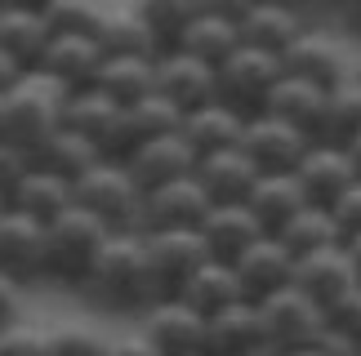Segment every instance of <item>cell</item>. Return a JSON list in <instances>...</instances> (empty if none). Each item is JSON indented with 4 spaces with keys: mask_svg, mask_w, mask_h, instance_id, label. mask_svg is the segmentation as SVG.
<instances>
[{
    "mask_svg": "<svg viewBox=\"0 0 361 356\" xmlns=\"http://www.w3.org/2000/svg\"><path fill=\"white\" fill-rule=\"evenodd\" d=\"M348 76H357V80H361V53H353V72H348Z\"/></svg>",
    "mask_w": 361,
    "mask_h": 356,
    "instance_id": "obj_50",
    "label": "cell"
},
{
    "mask_svg": "<svg viewBox=\"0 0 361 356\" xmlns=\"http://www.w3.org/2000/svg\"><path fill=\"white\" fill-rule=\"evenodd\" d=\"M245 205H250V214L263 223V231H276L295 210L308 205V191H303V183L295 178V170H263L255 178V187H250Z\"/></svg>",
    "mask_w": 361,
    "mask_h": 356,
    "instance_id": "obj_25",
    "label": "cell"
},
{
    "mask_svg": "<svg viewBox=\"0 0 361 356\" xmlns=\"http://www.w3.org/2000/svg\"><path fill=\"white\" fill-rule=\"evenodd\" d=\"M107 236H112V227L72 201V210H63L59 218H49V223H45V245H49L45 276L67 281V285H80V281H85V272H90V263H94V254L103 250Z\"/></svg>",
    "mask_w": 361,
    "mask_h": 356,
    "instance_id": "obj_4",
    "label": "cell"
},
{
    "mask_svg": "<svg viewBox=\"0 0 361 356\" xmlns=\"http://www.w3.org/2000/svg\"><path fill=\"white\" fill-rule=\"evenodd\" d=\"M343 152H348V160H353V170H357V178H361V134H357V139H353L348 147H343Z\"/></svg>",
    "mask_w": 361,
    "mask_h": 356,
    "instance_id": "obj_48",
    "label": "cell"
},
{
    "mask_svg": "<svg viewBox=\"0 0 361 356\" xmlns=\"http://www.w3.org/2000/svg\"><path fill=\"white\" fill-rule=\"evenodd\" d=\"M241 356H286V348H276L272 338H259V343H255V348H245Z\"/></svg>",
    "mask_w": 361,
    "mask_h": 356,
    "instance_id": "obj_47",
    "label": "cell"
},
{
    "mask_svg": "<svg viewBox=\"0 0 361 356\" xmlns=\"http://www.w3.org/2000/svg\"><path fill=\"white\" fill-rule=\"evenodd\" d=\"M18 307H23V281H13L9 272H0V330H9L18 321Z\"/></svg>",
    "mask_w": 361,
    "mask_h": 356,
    "instance_id": "obj_43",
    "label": "cell"
},
{
    "mask_svg": "<svg viewBox=\"0 0 361 356\" xmlns=\"http://www.w3.org/2000/svg\"><path fill=\"white\" fill-rule=\"evenodd\" d=\"M174 294L183 298L192 312H201V317H214V312H224L232 303H241L245 298V285L237 276V267L228 263V258H205V263L183 276L174 285Z\"/></svg>",
    "mask_w": 361,
    "mask_h": 356,
    "instance_id": "obj_19",
    "label": "cell"
},
{
    "mask_svg": "<svg viewBox=\"0 0 361 356\" xmlns=\"http://www.w3.org/2000/svg\"><path fill=\"white\" fill-rule=\"evenodd\" d=\"M76 290H85L94 303H103V307L143 312L147 303H157L165 290H161L157 272H152V263H147L143 231H130V227L112 231V236L103 241V250L94 254L85 281H80Z\"/></svg>",
    "mask_w": 361,
    "mask_h": 356,
    "instance_id": "obj_1",
    "label": "cell"
},
{
    "mask_svg": "<svg viewBox=\"0 0 361 356\" xmlns=\"http://www.w3.org/2000/svg\"><path fill=\"white\" fill-rule=\"evenodd\" d=\"M295 178L303 183V191H308L312 205H330L339 201L343 191H348L357 183V170L343 147H330V143H312L308 152H303V160L295 165Z\"/></svg>",
    "mask_w": 361,
    "mask_h": 356,
    "instance_id": "obj_20",
    "label": "cell"
},
{
    "mask_svg": "<svg viewBox=\"0 0 361 356\" xmlns=\"http://www.w3.org/2000/svg\"><path fill=\"white\" fill-rule=\"evenodd\" d=\"M272 236L281 241L295 258L317 254V250H330V245H343V231L335 223V214H330V205H312V201L303 205V210L290 214L286 223L272 231Z\"/></svg>",
    "mask_w": 361,
    "mask_h": 356,
    "instance_id": "obj_32",
    "label": "cell"
},
{
    "mask_svg": "<svg viewBox=\"0 0 361 356\" xmlns=\"http://www.w3.org/2000/svg\"><path fill=\"white\" fill-rule=\"evenodd\" d=\"M241 147L250 152V160H255L259 170H295L303 160V152L312 147V134L290 125L281 116H272V112H250Z\"/></svg>",
    "mask_w": 361,
    "mask_h": 356,
    "instance_id": "obj_10",
    "label": "cell"
},
{
    "mask_svg": "<svg viewBox=\"0 0 361 356\" xmlns=\"http://www.w3.org/2000/svg\"><path fill=\"white\" fill-rule=\"evenodd\" d=\"M0 139H5V94H0Z\"/></svg>",
    "mask_w": 361,
    "mask_h": 356,
    "instance_id": "obj_51",
    "label": "cell"
},
{
    "mask_svg": "<svg viewBox=\"0 0 361 356\" xmlns=\"http://www.w3.org/2000/svg\"><path fill=\"white\" fill-rule=\"evenodd\" d=\"M94 85L107 89L116 103H134L157 89V58L152 53H103Z\"/></svg>",
    "mask_w": 361,
    "mask_h": 356,
    "instance_id": "obj_33",
    "label": "cell"
},
{
    "mask_svg": "<svg viewBox=\"0 0 361 356\" xmlns=\"http://www.w3.org/2000/svg\"><path fill=\"white\" fill-rule=\"evenodd\" d=\"M157 94H165L178 112H197V107L214 103V67L192 58L183 49L157 53Z\"/></svg>",
    "mask_w": 361,
    "mask_h": 356,
    "instance_id": "obj_15",
    "label": "cell"
},
{
    "mask_svg": "<svg viewBox=\"0 0 361 356\" xmlns=\"http://www.w3.org/2000/svg\"><path fill=\"white\" fill-rule=\"evenodd\" d=\"M322 103H326V85H312V80H299V76H281L272 85V94L263 98L259 112H272V116H281L290 125L312 134L317 116H322Z\"/></svg>",
    "mask_w": 361,
    "mask_h": 356,
    "instance_id": "obj_35",
    "label": "cell"
},
{
    "mask_svg": "<svg viewBox=\"0 0 361 356\" xmlns=\"http://www.w3.org/2000/svg\"><path fill=\"white\" fill-rule=\"evenodd\" d=\"M281 72L312 80V85H339L343 76L353 72V53L343 49V40L322 23H308L303 32L281 49Z\"/></svg>",
    "mask_w": 361,
    "mask_h": 356,
    "instance_id": "obj_8",
    "label": "cell"
},
{
    "mask_svg": "<svg viewBox=\"0 0 361 356\" xmlns=\"http://www.w3.org/2000/svg\"><path fill=\"white\" fill-rule=\"evenodd\" d=\"M143 245H147V263L152 272H157L161 290L174 294V285L192 276L210 254V245H205V236L197 227H161V231H143Z\"/></svg>",
    "mask_w": 361,
    "mask_h": 356,
    "instance_id": "obj_11",
    "label": "cell"
},
{
    "mask_svg": "<svg viewBox=\"0 0 361 356\" xmlns=\"http://www.w3.org/2000/svg\"><path fill=\"white\" fill-rule=\"evenodd\" d=\"M103 160V152H99V143H90L85 134H76V129H67V125H59L49 134L45 143L32 152V165H40V170H49V174H63V178H76L85 174L90 165H99Z\"/></svg>",
    "mask_w": 361,
    "mask_h": 356,
    "instance_id": "obj_34",
    "label": "cell"
},
{
    "mask_svg": "<svg viewBox=\"0 0 361 356\" xmlns=\"http://www.w3.org/2000/svg\"><path fill=\"white\" fill-rule=\"evenodd\" d=\"M63 125L85 134L90 143H99L103 156H125V103H116L107 89L99 85H80L67 94L63 107Z\"/></svg>",
    "mask_w": 361,
    "mask_h": 356,
    "instance_id": "obj_9",
    "label": "cell"
},
{
    "mask_svg": "<svg viewBox=\"0 0 361 356\" xmlns=\"http://www.w3.org/2000/svg\"><path fill=\"white\" fill-rule=\"evenodd\" d=\"M32 170V156L23 152V147H13V143H5L0 139V191H13V183H18V178Z\"/></svg>",
    "mask_w": 361,
    "mask_h": 356,
    "instance_id": "obj_42",
    "label": "cell"
},
{
    "mask_svg": "<svg viewBox=\"0 0 361 356\" xmlns=\"http://www.w3.org/2000/svg\"><path fill=\"white\" fill-rule=\"evenodd\" d=\"M99 356H157L147 343H143V334H103V348Z\"/></svg>",
    "mask_w": 361,
    "mask_h": 356,
    "instance_id": "obj_44",
    "label": "cell"
},
{
    "mask_svg": "<svg viewBox=\"0 0 361 356\" xmlns=\"http://www.w3.org/2000/svg\"><path fill=\"white\" fill-rule=\"evenodd\" d=\"M286 356H322V352H312V348H295V352H286Z\"/></svg>",
    "mask_w": 361,
    "mask_h": 356,
    "instance_id": "obj_49",
    "label": "cell"
},
{
    "mask_svg": "<svg viewBox=\"0 0 361 356\" xmlns=\"http://www.w3.org/2000/svg\"><path fill=\"white\" fill-rule=\"evenodd\" d=\"M205 210H210V196L197 183V174L174 178V183L147 187L143 191V214H138V231H161V227H197Z\"/></svg>",
    "mask_w": 361,
    "mask_h": 356,
    "instance_id": "obj_12",
    "label": "cell"
},
{
    "mask_svg": "<svg viewBox=\"0 0 361 356\" xmlns=\"http://www.w3.org/2000/svg\"><path fill=\"white\" fill-rule=\"evenodd\" d=\"M49 23L45 13L32 9V5H0V53L13 58L23 72H32L40 49L49 45Z\"/></svg>",
    "mask_w": 361,
    "mask_h": 356,
    "instance_id": "obj_27",
    "label": "cell"
},
{
    "mask_svg": "<svg viewBox=\"0 0 361 356\" xmlns=\"http://www.w3.org/2000/svg\"><path fill=\"white\" fill-rule=\"evenodd\" d=\"M49 263V245H45V223L32 214L5 210L0 214V272H9L13 281H32L45 276Z\"/></svg>",
    "mask_w": 361,
    "mask_h": 356,
    "instance_id": "obj_13",
    "label": "cell"
},
{
    "mask_svg": "<svg viewBox=\"0 0 361 356\" xmlns=\"http://www.w3.org/2000/svg\"><path fill=\"white\" fill-rule=\"evenodd\" d=\"M259 338H268V334H263L255 298H241V303L205 317V356H241L245 348H255Z\"/></svg>",
    "mask_w": 361,
    "mask_h": 356,
    "instance_id": "obj_26",
    "label": "cell"
},
{
    "mask_svg": "<svg viewBox=\"0 0 361 356\" xmlns=\"http://www.w3.org/2000/svg\"><path fill=\"white\" fill-rule=\"evenodd\" d=\"M99 63H103V49L94 45L90 36L54 32L49 45L40 49V58H36L32 72H45L49 80H59L63 89H80V85H94V76H99Z\"/></svg>",
    "mask_w": 361,
    "mask_h": 356,
    "instance_id": "obj_18",
    "label": "cell"
},
{
    "mask_svg": "<svg viewBox=\"0 0 361 356\" xmlns=\"http://www.w3.org/2000/svg\"><path fill=\"white\" fill-rule=\"evenodd\" d=\"M9 210V196H5V191H0V214H5Z\"/></svg>",
    "mask_w": 361,
    "mask_h": 356,
    "instance_id": "obj_52",
    "label": "cell"
},
{
    "mask_svg": "<svg viewBox=\"0 0 361 356\" xmlns=\"http://www.w3.org/2000/svg\"><path fill=\"white\" fill-rule=\"evenodd\" d=\"M361 134V80L343 76L339 85L326 89L322 116L312 125V143H330V147H348Z\"/></svg>",
    "mask_w": 361,
    "mask_h": 356,
    "instance_id": "obj_28",
    "label": "cell"
},
{
    "mask_svg": "<svg viewBox=\"0 0 361 356\" xmlns=\"http://www.w3.org/2000/svg\"><path fill=\"white\" fill-rule=\"evenodd\" d=\"M192 356H205V352H192Z\"/></svg>",
    "mask_w": 361,
    "mask_h": 356,
    "instance_id": "obj_53",
    "label": "cell"
},
{
    "mask_svg": "<svg viewBox=\"0 0 361 356\" xmlns=\"http://www.w3.org/2000/svg\"><path fill=\"white\" fill-rule=\"evenodd\" d=\"M18 76H23V67L13 63V58H5V53H0V94H9L13 85H18Z\"/></svg>",
    "mask_w": 361,
    "mask_h": 356,
    "instance_id": "obj_45",
    "label": "cell"
},
{
    "mask_svg": "<svg viewBox=\"0 0 361 356\" xmlns=\"http://www.w3.org/2000/svg\"><path fill=\"white\" fill-rule=\"evenodd\" d=\"M326 325H335V330H343L348 338L361 343V285H353L343 298H335V303L326 307Z\"/></svg>",
    "mask_w": 361,
    "mask_h": 356,
    "instance_id": "obj_40",
    "label": "cell"
},
{
    "mask_svg": "<svg viewBox=\"0 0 361 356\" xmlns=\"http://www.w3.org/2000/svg\"><path fill=\"white\" fill-rule=\"evenodd\" d=\"M237 23H241V45L268 49L276 58H281V49L308 27L303 13L281 9V5H245V9H237Z\"/></svg>",
    "mask_w": 361,
    "mask_h": 356,
    "instance_id": "obj_30",
    "label": "cell"
},
{
    "mask_svg": "<svg viewBox=\"0 0 361 356\" xmlns=\"http://www.w3.org/2000/svg\"><path fill=\"white\" fill-rule=\"evenodd\" d=\"M138 13H143V23L152 27V36L161 40V49H174L178 32L188 27L197 5H192V0H147V5H138Z\"/></svg>",
    "mask_w": 361,
    "mask_h": 356,
    "instance_id": "obj_38",
    "label": "cell"
},
{
    "mask_svg": "<svg viewBox=\"0 0 361 356\" xmlns=\"http://www.w3.org/2000/svg\"><path fill=\"white\" fill-rule=\"evenodd\" d=\"M263 170L250 160L245 147H224V152H210V156H197V183L205 187L210 205H224V201H245L255 178Z\"/></svg>",
    "mask_w": 361,
    "mask_h": 356,
    "instance_id": "obj_22",
    "label": "cell"
},
{
    "mask_svg": "<svg viewBox=\"0 0 361 356\" xmlns=\"http://www.w3.org/2000/svg\"><path fill=\"white\" fill-rule=\"evenodd\" d=\"M125 170L134 174L138 187H161V183H174V178H188L197 174V152L183 143V134H161V139H147L130 147V152L121 156Z\"/></svg>",
    "mask_w": 361,
    "mask_h": 356,
    "instance_id": "obj_17",
    "label": "cell"
},
{
    "mask_svg": "<svg viewBox=\"0 0 361 356\" xmlns=\"http://www.w3.org/2000/svg\"><path fill=\"white\" fill-rule=\"evenodd\" d=\"M0 356H59L54 352V325L13 321L9 330H0Z\"/></svg>",
    "mask_w": 361,
    "mask_h": 356,
    "instance_id": "obj_39",
    "label": "cell"
},
{
    "mask_svg": "<svg viewBox=\"0 0 361 356\" xmlns=\"http://www.w3.org/2000/svg\"><path fill=\"white\" fill-rule=\"evenodd\" d=\"M72 201L94 218H103L112 231H138V214H143V187L134 183V174L125 170V160L103 156L99 165H90L72 183Z\"/></svg>",
    "mask_w": 361,
    "mask_h": 356,
    "instance_id": "obj_3",
    "label": "cell"
},
{
    "mask_svg": "<svg viewBox=\"0 0 361 356\" xmlns=\"http://www.w3.org/2000/svg\"><path fill=\"white\" fill-rule=\"evenodd\" d=\"M197 231L205 236L214 258H237L255 236H263V223L250 214L245 201H224V205H210V210H205Z\"/></svg>",
    "mask_w": 361,
    "mask_h": 356,
    "instance_id": "obj_24",
    "label": "cell"
},
{
    "mask_svg": "<svg viewBox=\"0 0 361 356\" xmlns=\"http://www.w3.org/2000/svg\"><path fill=\"white\" fill-rule=\"evenodd\" d=\"M138 334L157 356H192L205 352V317L192 312L178 294H161L138 312Z\"/></svg>",
    "mask_w": 361,
    "mask_h": 356,
    "instance_id": "obj_7",
    "label": "cell"
},
{
    "mask_svg": "<svg viewBox=\"0 0 361 356\" xmlns=\"http://www.w3.org/2000/svg\"><path fill=\"white\" fill-rule=\"evenodd\" d=\"M259 321H263V334L276 348L295 352V348L317 343V334L326 330V307L317 298H308L299 285H281L268 298H259Z\"/></svg>",
    "mask_w": 361,
    "mask_h": 356,
    "instance_id": "obj_6",
    "label": "cell"
},
{
    "mask_svg": "<svg viewBox=\"0 0 361 356\" xmlns=\"http://www.w3.org/2000/svg\"><path fill=\"white\" fill-rule=\"evenodd\" d=\"M67 94L59 80H49L45 72H23L18 85L5 94V143L23 147L27 156L63 125V107Z\"/></svg>",
    "mask_w": 361,
    "mask_h": 356,
    "instance_id": "obj_2",
    "label": "cell"
},
{
    "mask_svg": "<svg viewBox=\"0 0 361 356\" xmlns=\"http://www.w3.org/2000/svg\"><path fill=\"white\" fill-rule=\"evenodd\" d=\"M281 76L286 72H281V58H276V53L241 45L214 67V94H219V103H228V107H237V112L250 116V112L263 107V98L272 94V85Z\"/></svg>",
    "mask_w": 361,
    "mask_h": 356,
    "instance_id": "obj_5",
    "label": "cell"
},
{
    "mask_svg": "<svg viewBox=\"0 0 361 356\" xmlns=\"http://www.w3.org/2000/svg\"><path fill=\"white\" fill-rule=\"evenodd\" d=\"M94 45H99L103 53H165L161 40L152 36V27L143 23V13H138V5H112L107 0L103 9V23L99 32H94Z\"/></svg>",
    "mask_w": 361,
    "mask_h": 356,
    "instance_id": "obj_31",
    "label": "cell"
},
{
    "mask_svg": "<svg viewBox=\"0 0 361 356\" xmlns=\"http://www.w3.org/2000/svg\"><path fill=\"white\" fill-rule=\"evenodd\" d=\"M178 125H183V112L165 98V94H143V98L125 103V152L147 139H161V134H178Z\"/></svg>",
    "mask_w": 361,
    "mask_h": 356,
    "instance_id": "obj_36",
    "label": "cell"
},
{
    "mask_svg": "<svg viewBox=\"0 0 361 356\" xmlns=\"http://www.w3.org/2000/svg\"><path fill=\"white\" fill-rule=\"evenodd\" d=\"M9 210L32 214V218H40V223H49V218H59L63 210H72V178L32 165V170L18 178V183H13Z\"/></svg>",
    "mask_w": 361,
    "mask_h": 356,
    "instance_id": "obj_29",
    "label": "cell"
},
{
    "mask_svg": "<svg viewBox=\"0 0 361 356\" xmlns=\"http://www.w3.org/2000/svg\"><path fill=\"white\" fill-rule=\"evenodd\" d=\"M228 263L237 267V276L245 285V298H255V303H259V298H268L272 290H281V285L295 281V254H290L286 245L272 236V231L255 236L237 258H228Z\"/></svg>",
    "mask_w": 361,
    "mask_h": 356,
    "instance_id": "obj_16",
    "label": "cell"
},
{
    "mask_svg": "<svg viewBox=\"0 0 361 356\" xmlns=\"http://www.w3.org/2000/svg\"><path fill=\"white\" fill-rule=\"evenodd\" d=\"M107 0H54V5H40L49 32H72V36H90L99 32Z\"/></svg>",
    "mask_w": 361,
    "mask_h": 356,
    "instance_id": "obj_37",
    "label": "cell"
},
{
    "mask_svg": "<svg viewBox=\"0 0 361 356\" xmlns=\"http://www.w3.org/2000/svg\"><path fill=\"white\" fill-rule=\"evenodd\" d=\"M183 143L192 147L197 156H210V152H224V147H241V134H245V112L228 103H205L197 112H183Z\"/></svg>",
    "mask_w": 361,
    "mask_h": 356,
    "instance_id": "obj_23",
    "label": "cell"
},
{
    "mask_svg": "<svg viewBox=\"0 0 361 356\" xmlns=\"http://www.w3.org/2000/svg\"><path fill=\"white\" fill-rule=\"evenodd\" d=\"M174 49H183V53H192V58L219 67L232 49H241L237 9H228V5H197V13H192L188 27L178 32Z\"/></svg>",
    "mask_w": 361,
    "mask_h": 356,
    "instance_id": "obj_14",
    "label": "cell"
},
{
    "mask_svg": "<svg viewBox=\"0 0 361 356\" xmlns=\"http://www.w3.org/2000/svg\"><path fill=\"white\" fill-rule=\"evenodd\" d=\"M343 254H348V263H353L357 281H361V231H357V236H343Z\"/></svg>",
    "mask_w": 361,
    "mask_h": 356,
    "instance_id": "obj_46",
    "label": "cell"
},
{
    "mask_svg": "<svg viewBox=\"0 0 361 356\" xmlns=\"http://www.w3.org/2000/svg\"><path fill=\"white\" fill-rule=\"evenodd\" d=\"M290 285H299L308 298H317L322 307H330L335 298H343L361 281H357V272L348 263V254H343V245H330V250L295 258V281H290Z\"/></svg>",
    "mask_w": 361,
    "mask_h": 356,
    "instance_id": "obj_21",
    "label": "cell"
},
{
    "mask_svg": "<svg viewBox=\"0 0 361 356\" xmlns=\"http://www.w3.org/2000/svg\"><path fill=\"white\" fill-rule=\"evenodd\" d=\"M330 214H335V223H339L343 236H357V231H361V178L343 191L339 201H330Z\"/></svg>",
    "mask_w": 361,
    "mask_h": 356,
    "instance_id": "obj_41",
    "label": "cell"
}]
</instances>
